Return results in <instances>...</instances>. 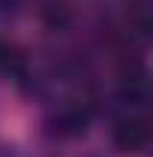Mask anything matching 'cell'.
<instances>
[{"label": "cell", "mask_w": 153, "mask_h": 157, "mask_svg": "<svg viewBox=\"0 0 153 157\" xmlns=\"http://www.w3.org/2000/svg\"><path fill=\"white\" fill-rule=\"evenodd\" d=\"M117 151L123 154H141L147 145H150V121L141 112H129L114 124V133H111Z\"/></svg>", "instance_id": "1"}, {"label": "cell", "mask_w": 153, "mask_h": 157, "mask_svg": "<svg viewBox=\"0 0 153 157\" xmlns=\"http://www.w3.org/2000/svg\"><path fill=\"white\" fill-rule=\"evenodd\" d=\"M0 76H24V52L6 36H0Z\"/></svg>", "instance_id": "3"}, {"label": "cell", "mask_w": 153, "mask_h": 157, "mask_svg": "<svg viewBox=\"0 0 153 157\" xmlns=\"http://www.w3.org/2000/svg\"><path fill=\"white\" fill-rule=\"evenodd\" d=\"M90 106L87 103H66V106H60L54 118H51V130L63 139H72V136H81L84 130H87V124H90Z\"/></svg>", "instance_id": "2"}, {"label": "cell", "mask_w": 153, "mask_h": 157, "mask_svg": "<svg viewBox=\"0 0 153 157\" xmlns=\"http://www.w3.org/2000/svg\"><path fill=\"white\" fill-rule=\"evenodd\" d=\"M21 0H0V15H12V12H18Z\"/></svg>", "instance_id": "4"}]
</instances>
